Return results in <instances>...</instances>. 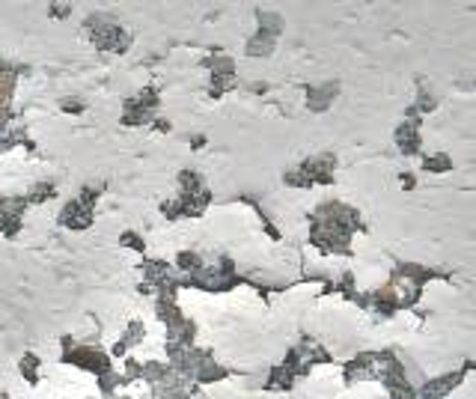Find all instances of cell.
Segmentation results:
<instances>
[{"label": "cell", "instance_id": "1", "mask_svg": "<svg viewBox=\"0 0 476 399\" xmlns=\"http://www.w3.org/2000/svg\"><path fill=\"white\" fill-rule=\"evenodd\" d=\"M6 98H9V81H6V78H0V114H3Z\"/></svg>", "mask_w": 476, "mask_h": 399}]
</instances>
